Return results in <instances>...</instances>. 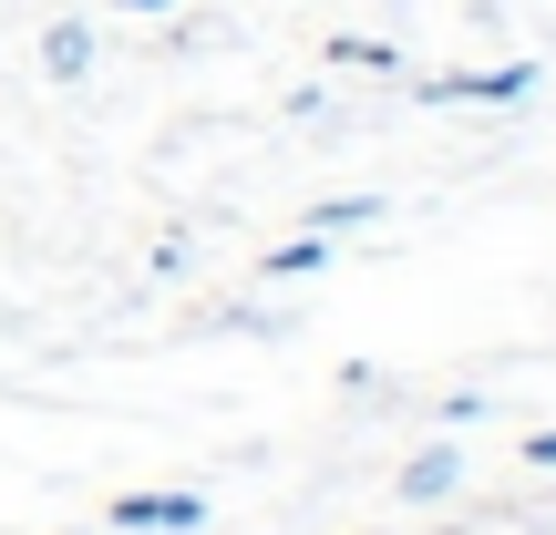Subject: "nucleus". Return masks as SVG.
Segmentation results:
<instances>
[{
	"mask_svg": "<svg viewBox=\"0 0 556 535\" xmlns=\"http://www.w3.org/2000/svg\"><path fill=\"white\" fill-rule=\"evenodd\" d=\"M41 73H52V82L93 73V21H52V31H41Z\"/></svg>",
	"mask_w": 556,
	"mask_h": 535,
	"instance_id": "f03ea898",
	"label": "nucleus"
},
{
	"mask_svg": "<svg viewBox=\"0 0 556 535\" xmlns=\"http://www.w3.org/2000/svg\"><path fill=\"white\" fill-rule=\"evenodd\" d=\"M319 258H330V247H319V238H299V247H278V258H268V278H309Z\"/></svg>",
	"mask_w": 556,
	"mask_h": 535,
	"instance_id": "423d86ee",
	"label": "nucleus"
},
{
	"mask_svg": "<svg viewBox=\"0 0 556 535\" xmlns=\"http://www.w3.org/2000/svg\"><path fill=\"white\" fill-rule=\"evenodd\" d=\"M114 525H176V535H186V525H206V505H197V495H124Z\"/></svg>",
	"mask_w": 556,
	"mask_h": 535,
	"instance_id": "20e7f679",
	"label": "nucleus"
},
{
	"mask_svg": "<svg viewBox=\"0 0 556 535\" xmlns=\"http://www.w3.org/2000/svg\"><path fill=\"white\" fill-rule=\"evenodd\" d=\"M381 217V196H330V206H319V227H309V238H330V227H371Z\"/></svg>",
	"mask_w": 556,
	"mask_h": 535,
	"instance_id": "39448f33",
	"label": "nucleus"
},
{
	"mask_svg": "<svg viewBox=\"0 0 556 535\" xmlns=\"http://www.w3.org/2000/svg\"><path fill=\"white\" fill-rule=\"evenodd\" d=\"M124 11H176V0H124Z\"/></svg>",
	"mask_w": 556,
	"mask_h": 535,
	"instance_id": "0eeeda50",
	"label": "nucleus"
},
{
	"mask_svg": "<svg viewBox=\"0 0 556 535\" xmlns=\"http://www.w3.org/2000/svg\"><path fill=\"white\" fill-rule=\"evenodd\" d=\"M454 484H464L454 443H433V454H413V463H402V495H413V505H443V495H454Z\"/></svg>",
	"mask_w": 556,
	"mask_h": 535,
	"instance_id": "7ed1b4c3",
	"label": "nucleus"
},
{
	"mask_svg": "<svg viewBox=\"0 0 556 535\" xmlns=\"http://www.w3.org/2000/svg\"><path fill=\"white\" fill-rule=\"evenodd\" d=\"M433 103H516V93H536V62H505V73H443V82H422Z\"/></svg>",
	"mask_w": 556,
	"mask_h": 535,
	"instance_id": "f257e3e1",
	"label": "nucleus"
}]
</instances>
